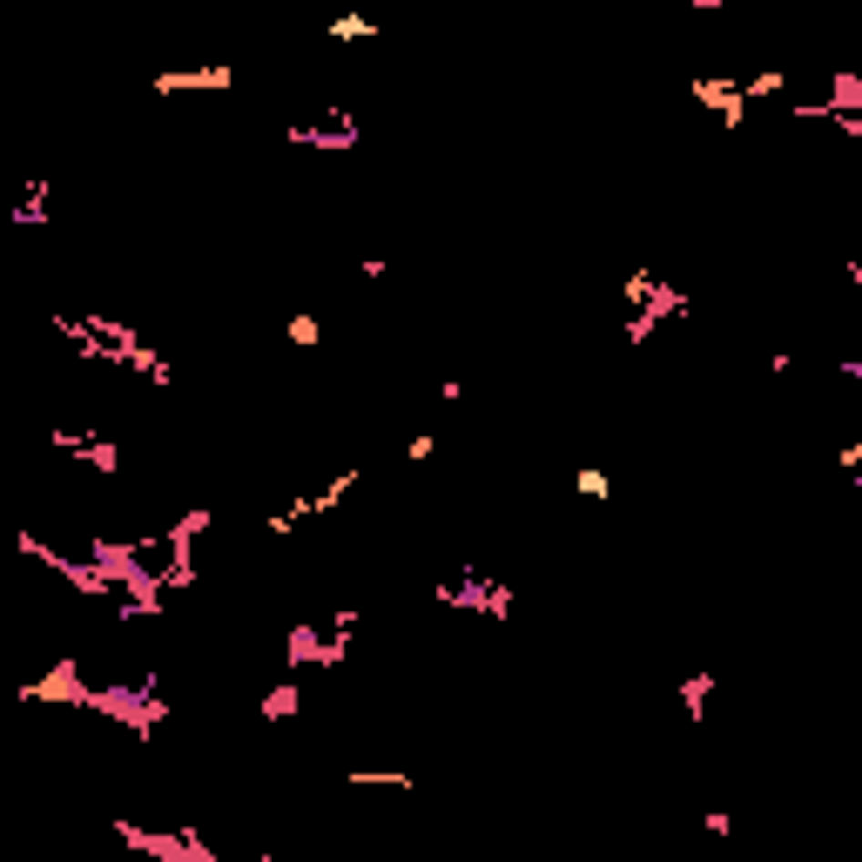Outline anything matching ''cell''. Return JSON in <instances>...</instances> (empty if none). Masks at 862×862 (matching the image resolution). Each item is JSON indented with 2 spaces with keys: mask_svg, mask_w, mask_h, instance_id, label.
<instances>
[{
  "mask_svg": "<svg viewBox=\"0 0 862 862\" xmlns=\"http://www.w3.org/2000/svg\"><path fill=\"white\" fill-rule=\"evenodd\" d=\"M283 653H290V667H337L344 653H351V641H337V633L323 641L317 627H290V647Z\"/></svg>",
  "mask_w": 862,
  "mask_h": 862,
  "instance_id": "cell-1",
  "label": "cell"
},
{
  "mask_svg": "<svg viewBox=\"0 0 862 862\" xmlns=\"http://www.w3.org/2000/svg\"><path fill=\"white\" fill-rule=\"evenodd\" d=\"M230 67H162V75H155V95H182V88H230Z\"/></svg>",
  "mask_w": 862,
  "mask_h": 862,
  "instance_id": "cell-2",
  "label": "cell"
},
{
  "mask_svg": "<svg viewBox=\"0 0 862 862\" xmlns=\"http://www.w3.org/2000/svg\"><path fill=\"white\" fill-rule=\"evenodd\" d=\"M297 708H303V687H297V681H277V687L263 694V714H270V721H290Z\"/></svg>",
  "mask_w": 862,
  "mask_h": 862,
  "instance_id": "cell-3",
  "label": "cell"
},
{
  "mask_svg": "<svg viewBox=\"0 0 862 862\" xmlns=\"http://www.w3.org/2000/svg\"><path fill=\"white\" fill-rule=\"evenodd\" d=\"M708 694H714V674H687L681 681V708L694 714V721H701V701H708Z\"/></svg>",
  "mask_w": 862,
  "mask_h": 862,
  "instance_id": "cell-4",
  "label": "cell"
},
{
  "mask_svg": "<svg viewBox=\"0 0 862 862\" xmlns=\"http://www.w3.org/2000/svg\"><path fill=\"white\" fill-rule=\"evenodd\" d=\"M573 486H580V498H607V492H613V478L600 472V465H580V472H573Z\"/></svg>",
  "mask_w": 862,
  "mask_h": 862,
  "instance_id": "cell-5",
  "label": "cell"
},
{
  "mask_svg": "<svg viewBox=\"0 0 862 862\" xmlns=\"http://www.w3.org/2000/svg\"><path fill=\"white\" fill-rule=\"evenodd\" d=\"M317 337H323V323L310 317V310H297V317H290V344H297V351H310Z\"/></svg>",
  "mask_w": 862,
  "mask_h": 862,
  "instance_id": "cell-6",
  "label": "cell"
},
{
  "mask_svg": "<svg viewBox=\"0 0 862 862\" xmlns=\"http://www.w3.org/2000/svg\"><path fill=\"white\" fill-rule=\"evenodd\" d=\"M364 34H371L364 14H337V21H331V41H364Z\"/></svg>",
  "mask_w": 862,
  "mask_h": 862,
  "instance_id": "cell-7",
  "label": "cell"
},
{
  "mask_svg": "<svg viewBox=\"0 0 862 862\" xmlns=\"http://www.w3.org/2000/svg\"><path fill=\"white\" fill-rule=\"evenodd\" d=\"M405 458H411V465H425V458H431V431H418V438L405 445Z\"/></svg>",
  "mask_w": 862,
  "mask_h": 862,
  "instance_id": "cell-8",
  "label": "cell"
},
{
  "mask_svg": "<svg viewBox=\"0 0 862 862\" xmlns=\"http://www.w3.org/2000/svg\"><path fill=\"white\" fill-rule=\"evenodd\" d=\"M687 7H701V14H714V7H728V0H687Z\"/></svg>",
  "mask_w": 862,
  "mask_h": 862,
  "instance_id": "cell-9",
  "label": "cell"
}]
</instances>
